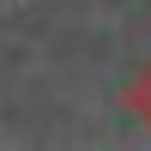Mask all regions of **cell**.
Instances as JSON below:
<instances>
[{"label": "cell", "instance_id": "obj_1", "mask_svg": "<svg viewBox=\"0 0 151 151\" xmlns=\"http://www.w3.org/2000/svg\"><path fill=\"white\" fill-rule=\"evenodd\" d=\"M121 103H127V115H133V121H145V127H151V60H145V67H139V73L127 79Z\"/></svg>", "mask_w": 151, "mask_h": 151}]
</instances>
